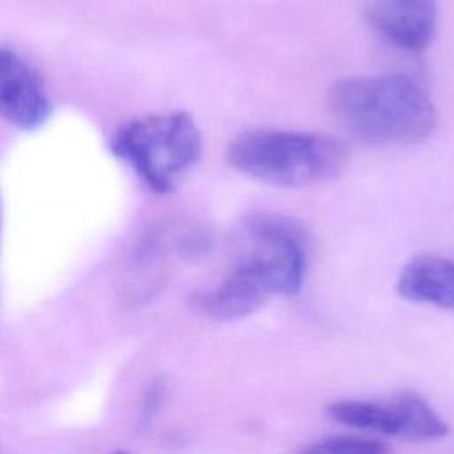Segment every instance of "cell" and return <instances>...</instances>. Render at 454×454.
<instances>
[{
  "label": "cell",
  "instance_id": "1",
  "mask_svg": "<svg viewBox=\"0 0 454 454\" xmlns=\"http://www.w3.org/2000/svg\"><path fill=\"white\" fill-rule=\"evenodd\" d=\"M339 124L367 144H417L433 135L438 115L424 89L404 74L351 76L328 92Z\"/></svg>",
  "mask_w": 454,
  "mask_h": 454
},
{
  "label": "cell",
  "instance_id": "2",
  "mask_svg": "<svg viewBox=\"0 0 454 454\" xmlns=\"http://www.w3.org/2000/svg\"><path fill=\"white\" fill-rule=\"evenodd\" d=\"M342 142L321 133L248 129L227 149L241 174L278 188H303L337 177L346 165Z\"/></svg>",
  "mask_w": 454,
  "mask_h": 454
},
{
  "label": "cell",
  "instance_id": "3",
  "mask_svg": "<svg viewBox=\"0 0 454 454\" xmlns=\"http://www.w3.org/2000/svg\"><path fill=\"white\" fill-rule=\"evenodd\" d=\"M110 153L154 193H172L202 154V137L186 112L129 119L110 138Z\"/></svg>",
  "mask_w": 454,
  "mask_h": 454
},
{
  "label": "cell",
  "instance_id": "4",
  "mask_svg": "<svg viewBox=\"0 0 454 454\" xmlns=\"http://www.w3.org/2000/svg\"><path fill=\"white\" fill-rule=\"evenodd\" d=\"M238 259L259 268L275 294H296L307 273L309 236L296 220L268 211L248 215L239 223Z\"/></svg>",
  "mask_w": 454,
  "mask_h": 454
},
{
  "label": "cell",
  "instance_id": "5",
  "mask_svg": "<svg viewBox=\"0 0 454 454\" xmlns=\"http://www.w3.org/2000/svg\"><path fill=\"white\" fill-rule=\"evenodd\" d=\"M328 415L349 427L408 440H438L449 434V424L413 392H399L380 401H335L328 406Z\"/></svg>",
  "mask_w": 454,
  "mask_h": 454
},
{
  "label": "cell",
  "instance_id": "6",
  "mask_svg": "<svg viewBox=\"0 0 454 454\" xmlns=\"http://www.w3.org/2000/svg\"><path fill=\"white\" fill-rule=\"evenodd\" d=\"M51 110L37 69L16 50L0 46V117L23 131H34L48 122Z\"/></svg>",
  "mask_w": 454,
  "mask_h": 454
},
{
  "label": "cell",
  "instance_id": "7",
  "mask_svg": "<svg viewBox=\"0 0 454 454\" xmlns=\"http://www.w3.org/2000/svg\"><path fill=\"white\" fill-rule=\"evenodd\" d=\"M275 291L264 273L247 261H236L215 287L193 296V305L215 321H236L254 314Z\"/></svg>",
  "mask_w": 454,
  "mask_h": 454
},
{
  "label": "cell",
  "instance_id": "8",
  "mask_svg": "<svg viewBox=\"0 0 454 454\" xmlns=\"http://www.w3.org/2000/svg\"><path fill=\"white\" fill-rule=\"evenodd\" d=\"M365 14L383 39L404 51L424 50L434 35V0H365Z\"/></svg>",
  "mask_w": 454,
  "mask_h": 454
},
{
  "label": "cell",
  "instance_id": "9",
  "mask_svg": "<svg viewBox=\"0 0 454 454\" xmlns=\"http://www.w3.org/2000/svg\"><path fill=\"white\" fill-rule=\"evenodd\" d=\"M397 291L410 301L454 310V261L434 255L411 259L399 273Z\"/></svg>",
  "mask_w": 454,
  "mask_h": 454
},
{
  "label": "cell",
  "instance_id": "10",
  "mask_svg": "<svg viewBox=\"0 0 454 454\" xmlns=\"http://www.w3.org/2000/svg\"><path fill=\"white\" fill-rule=\"evenodd\" d=\"M296 454H390V447L374 438L337 434L307 443Z\"/></svg>",
  "mask_w": 454,
  "mask_h": 454
},
{
  "label": "cell",
  "instance_id": "11",
  "mask_svg": "<svg viewBox=\"0 0 454 454\" xmlns=\"http://www.w3.org/2000/svg\"><path fill=\"white\" fill-rule=\"evenodd\" d=\"M176 250L186 261L204 259L213 250V236L202 227H190L177 236Z\"/></svg>",
  "mask_w": 454,
  "mask_h": 454
},
{
  "label": "cell",
  "instance_id": "12",
  "mask_svg": "<svg viewBox=\"0 0 454 454\" xmlns=\"http://www.w3.org/2000/svg\"><path fill=\"white\" fill-rule=\"evenodd\" d=\"M165 392H167V385L163 380H154L147 387V390L142 397L140 408H138V415H137V424L140 429H145L153 424V420L160 413L161 404L165 401Z\"/></svg>",
  "mask_w": 454,
  "mask_h": 454
},
{
  "label": "cell",
  "instance_id": "13",
  "mask_svg": "<svg viewBox=\"0 0 454 454\" xmlns=\"http://www.w3.org/2000/svg\"><path fill=\"white\" fill-rule=\"evenodd\" d=\"M112 454H129V452H126V450H115V452H112Z\"/></svg>",
  "mask_w": 454,
  "mask_h": 454
},
{
  "label": "cell",
  "instance_id": "14",
  "mask_svg": "<svg viewBox=\"0 0 454 454\" xmlns=\"http://www.w3.org/2000/svg\"><path fill=\"white\" fill-rule=\"evenodd\" d=\"M0 229H2V204H0Z\"/></svg>",
  "mask_w": 454,
  "mask_h": 454
},
{
  "label": "cell",
  "instance_id": "15",
  "mask_svg": "<svg viewBox=\"0 0 454 454\" xmlns=\"http://www.w3.org/2000/svg\"><path fill=\"white\" fill-rule=\"evenodd\" d=\"M0 454H2V450H0Z\"/></svg>",
  "mask_w": 454,
  "mask_h": 454
}]
</instances>
